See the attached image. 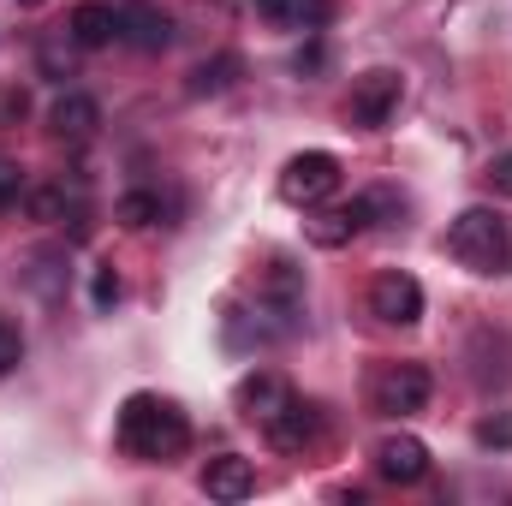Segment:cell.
Segmentation results:
<instances>
[{"instance_id":"cell-1","label":"cell","mask_w":512,"mask_h":506,"mask_svg":"<svg viewBox=\"0 0 512 506\" xmlns=\"http://www.w3.org/2000/svg\"><path fill=\"white\" fill-rule=\"evenodd\" d=\"M120 447L131 459H179L185 441H191V423L173 399H155V393H131L120 405Z\"/></svg>"},{"instance_id":"cell-2","label":"cell","mask_w":512,"mask_h":506,"mask_svg":"<svg viewBox=\"0 0 512 506\" xmlns=\"http://www.w3.org/2000/svg\"><path fill=\"white\" fill-rule=\"evenodd\" d=\"M447 251L477 274H512V221L501 209H465L447 233Z\"/></svg>"},{"instance_id":"cell-3","label":"cell","mask_w":512,"mask_h":506,"mask_svg":"<svg viewBox=\"0 0 512 506\" xmlns=\"http://www.w3.org/2000/svg\"><path fill=\"white\" fill-rule=\"evenodd\" d=\"M334 191H340V161H334L328 149H304V155H292L286 173H280V197L298 203V209H316V203H328Z\"/></svg>"},{"instance_id":"cell-4","label":"cell","mask_w":512,"mask_h":506,"mask_svg":"<svg viewBox=\"0 0 512 506\" xmlns=\"http://www.w3.org/2000/svg\"><path fill=\"white\" fill-rule=\"evenodd\" d=\"M429 370L423 364H382L376 381H370V399H376V411L382 417H411V411H423L429 405Z\"/></svg>"},{"instance_id":"cell-5","label":"cell","mask_w":512,"mask_h":506,"mask_svg":"<svg viewBox=\"0 0 512 506\" xmlns=\"http://www.w3.org/2000/svg\"><path fill=\"white\" fill-rule=\"evenodd\" d=\"M399 96H405V78L387 72V66L364 72V78H352V126H364V131L387 126V120L399 114Z\"/></svg>"},{"instance_id":"cell-6","label":"cell","mask_w":512,"mask_h":506,"mask_svg":"<svg viewBox=\"0 0 512 506\" xmlns=\"http://www.w3.org/2000/svg\"><path fill=\"white\" fill-rule=\"evenodd\" d=\"M370 310L382 316L387 328H411V322H423V286L411 274L387 268V274H376V286H370Z\"/></svg>"},{"instance_id":"cell-7","label":"cell","mask_w":512,"mask_h":506,"mask_svg":"<svg viewBox=\"0 0 512 506\" xmlns=\"http://www.w3.org/2000/svg\"><path fill=\"white\" fill-rule=\"evenodd\" d=\"M120 42L155 54V48L173 42V18H167L161 6H149V0H126V6H120Z\"/></svg>"},{"instance_id":"cell-8","label":"cell","mask_w":512,"mask_h":506,"mask_svg":"<svg viewBox=\"0 0 512 506\" xmlns=\"http://www.w3.org/2000/svg\"><path fill=\"white\" fill-rule=\"evenodd\" d=\"M376 471H382L387 483H423L429 477V447L417 435H387L382 447H376Z\"/></svg>"},{"instance_id":"cell-9","label":"cell","mask_w":512,"mask_h":506,"mask_svg":"<svg viewBox=\"0 0 512 506\" xmlns=\"http://www.w3.org/2000/svg\"><path fill=\"white\" fill-rule=\"evenodd\" d=\"M203 495L209 501H251L256 495V465L251 459H239V453H221V459H209V471H203Z\"/></svg>"},{"instance_id":"cell-10","label":"cell","mask_w":512,"mask_h":506,"mask_svg":"<svg viewBox=\"0 0 512 506\" xmlns=\"http://www.w3.org/2000/svg\"><path fill=\"white\" fill-rule=\"evenodd\" d=\"M66 36H72L78 48H108V42H120V6H108V0H84V6H72Z\"/></svg>"},{"instance_id":"cell-11","label":"cell","mask_w":512,"mask_h":506,"mask_svg":"<svg viewBox=\"0 0 512 506\" xmlns=\"http://www.w3.org/2000/svg\"><path fill=\"white\" fill-rule=\"evenodd\" d=\"M262 435H268L280 453H304V447L316 441V411H310V405L292 393V399H286V405H280V411L262 423Z\"/></svg>"},{"instance_id":"cell-12","label":"cell","mask_w":512,"mask_h":506,"mask_svg":"<svg viewBox=\"0 0 512 506\" xmlns=\"http://www.w3.org/2000/svg\"><path fill=\"white\" fill-rule=\"evenodd\" d=\"M48 126H54V137H66V143H84V137H96V126H102V108L90 102V96H60L54 102V114H48Z\"/></svg>"},{"instance_id":"cell-13","label":"cell","mask_w":512,"mask_h":506,"mask_svg":"<svg viewBox=\"0 0 512 506\" xmlns=\"http://www.w3.org/2000/svg\"><path fill=\"white\" fill-rule=\"evenodd\" d=\"M286 399H292V387L274 376V370H256V376L239 381V405H245V417H251V423H268Z\"/></svg>"},{"instance_id":"cell-14","label":"cell","mask_w":512,"mask_h":506,"mask_svg":"<svg viewBox=\"0 0 512 506\" xmlns=\"http://www.w3.org/2000/svg\"><path fill=\"white\" fill-rule=\"evenodd\" d=\"M256 12L280 30H316L328 18V0H256Z\"/></svg>"},{"instance_id":"cell-15","label":"cell","mask_w":512,"mask_h":506,"mask_svg":"<svg viewBox=\"0 0 512 506\" xmlns=\"http://www.w3.org/2000/svg\"><path fill=\"white\" fill-rule=\"evenodd\" d=\"M233 78H239V60H233V54H215V60H203V66L191 72V96H221Z\"/></svg>"},{"instance_id":"cell-16","label":"cell","mask_w":512,"mask_h":506,"mask_svg":"<svg viewBox=\"0 0 512 506\" xmlns=\"http://www.w3.org/2000/svg\"><path fill=\"white\" fill-rule=\"evenodd\" d=\"M114 221L131 227V233H137V227H155V221H161V197H155V191H126V197L114 203Z\"/></svg>"},{"instance_id":"cell-17","label":"cell","mask_w":512,"mask_h":506,"mask_svg":"<svg viewBox=\"0 0 512 506\" xmlns=\"http://www.w3.org/2000/svg\"><path fill=\"white\" fill-rule=\"evenodd\" d=\"M30 215H36V221H66V215H72V221H84V209H78V203L60 191V185H48V191H30Z\"/></svg>"},{"instance_id":"cell-18","label":"cell","mask_w":512,"mask_h":506,"mask_svg":"<svg viewBox=\"0 0 512 506\" xmlns=\"http://www.w3.org/2000/svg\"><path fill=\"white\" fill-rule=\"evenodd\" d=\"M477 447H489V453H512V411H495V417L477 423Z\"/></svg>"},{"instance_id":"cell-19","label":"cell","mask_w":512,"mask_h":506,"mask_svg":"<svg viewBox=\"0 0 512 506\" xmlns=\"http://www.w3.org/2000/svg\"><path fill=\"white\" fill-rule=\"evenodd\" d=\"M90 304H96V310H114V304H120V274H114V268H96V274H90Z\"/></svg>"},{"instance_id":"cell-20","label":"cell","mask_w":512,"mask_h":506,"mask_svg":"<svg viewBox=\"0 0 512 506\" xmlns=\"http://www.w3.org/2000/svg\"><path fill=\"white\" fill-rule=\"evenodd\" d=\"M18 358H24V334H18L12 322H0V376H6Z\"/></svg>"},{"instance_id":"cell-21","label":"cell","mask_w":512,"mask_h":506,"mask_svg":"<svg viewBox=\"0 0 512 506\" xmlns=\"http://www.w3.org/2000/svg\"><path fill=\"white\" fill-rule=\"evenodd\" d=\"M24 197V173L12 161H0V203H18Z\"/></svg>"},{"instance_id":"cell-22","label":"cell","mask_w":512,"mask_h":506,"mask_svg":"<svg viewBox=\"0 0 512 506\" xmlns=\"http://www.w3.org/2000/svg\"><path fill=\"white\" fill-rule=\"evenodd\" d=\"M489 185H495L501 197H512V149H507V155H495V161H489Z\"/></svg>"},{"instance_id":"cell-23","label":"cell","mask_w":512,"mask_h":506,"mask_svg":"<svg viewBox=\"0 0 512 506\" xmlns=\"http://www.w3.org/2000/svg\"><path fill=\"white\" fill-rule=\"evenodd\" d=\"M18 6H42V0H18Z\"/></svg>"}]
</instances>
